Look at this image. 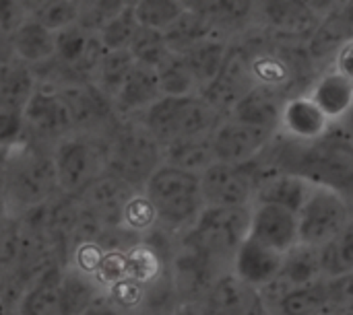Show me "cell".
I'll list each match as a JSON object with an SVG mask.
<instances>
[{
	"instance_id": "cell-1",
	"label": "cell",
	"mask_w": 353,
	"mask_h": 315,
	"mask_svg": "<svg viewBox=\"0 0 353 315\" xmlns=\"http://www.w3.org/2000/svg\"><path fill=\"white\" fill-rule=\"evenodd\" d=\"M0 165L10 219L58 196L50 146L23 138L0 151Z\"/></svg>"
},
{
	"instance_id": "cell-2",
	"label": "cell",
	"mask_w": 353,
	"mask_h": 315,
	"mask_svg": "<svg viewBox=\"0 0 353 315\" xmlns=\"http://www.w3.org/2000/svg\"><path fill=\"white\" fill-rule=\"evenodd\" d=\"M141 192L151 204L157 225L178 237L186 233L205 210L196 173L159 165Z\"/></svg>"
},
{
	"instance_id": "cell-3",
	"label": "cell",
	"mask_w": 353,
	"mask_h": 315,
	"mask_svg": "<svg viewBox=\"0 0 353 315\" xmlns=\"http://www.w3.org/2000/svg\"><path fill=\"white\" fill-rule=\"evenodd\" d=\"M132 120H137L159 146H165L180 138L211 134L223 116L194 93L186 97H159Z\"/></svg>"
},
{
	"instance_id": "cell-4",
	"label": "cell",
	"mask_w": 353,
	"mask_h": 315,
	"mask_svg": "<svg viewBox=\"0 0 353 315\" xmlns=\"http://www.w3.org/2000/svg\"><path fill=\"white\" fill-rule=\"evenodd\" d=\"M248 208H205L194 225L178 237V246L228 272L238 246L248 235Z\"/></svg>"
},
{
	"instance_id": "cell-5",
	"label": "cell",
	"mask_w": 353,
	"mask_h": 315,
	"mask_svg": "<svg viewBox=\"0 0 353 315\" xmlns=\"http://www.w3.org/2000/svg\"><path fill=\"white\" fill-rule=\"evenodd\" d=\"M161 165V146L137 120H122L108 136L105 173L141 192L153 171Z\"/></svg>"
},
{
	"instance_id": "cell-6",
	"label": "cell",
	"mask_w": 353,
	"mask_h": 315,
	"mask_svg": "<svg viewBox=\"0 0 353 315\" xmlns=\"http://www.w3.org/2000/svg\"><path fill=\"white\" fill-rule=\"evenodd\" d=\"M108 136L70 134L52 146V165L60 196L79 198L101 173H105Z\"/></svg>"
},
{
	"instance_id": "cell-7",
	"label": "cell",
	"mask_w": 353,
	"mask_h": 315,
	"mask_svg": "<svg viewBox=\"0 0 353 315\" xmlns=\"http://www.w3.org/2000/svg\"><path fill=\"white\" fill-rule=\"evenodd\" d=\"M296 175L312 186L331 188L350 196L353 180L352 136L345 124H333L331 130L312 144H302Z\"/></svg>"
},
{
	"instance_id": "cell-8",
	"label": "cell",
	"mask_w": 353,
	"mask_h": 315,
	"mask_svg": "<svg viewBox=\"0 0 353 315\" xmlns=\"http://www.w3.org/2000/svg\"><path fill=\"white\" fill-rule=\"evenodd\" d=\"M298 243L319 250L352 225L350 196L331 188L314 186L296 215Z\"/></svg>"
},
{
	"instance_id": "cell-9",
	"label": "cell",
	"mask_w": 353,
	"mask_h": 315,
	"mask_svg": "<svg viewBox=\"0 0 353 315\" xmlns=\"http://www.w3.org/2000/svg\"><path fill=\"white\" fill-rule=\"evenodd\" d=\"M263 173L254 159L244 165L213 163L201 175V196L205 208H248Z\"/></svg>"
},
{
	"instance_id": "cell-10",
	"label": "cell",
	"mask_w": 353,
	"mask_h": 315,
	"mask_svg": "<svg viewBox=\"0 0 353 315\" xmlns=\"http://www.w3.org/2000/svg\"><path fill=\"white\" fill-rule=\"evenodd\" d=\"M70 134H74V126L62 97L56 89L37 85L23 107V138L52 149Z\"/></svg>"
},
{
	"instance_id": "cell-11",
	"label": "cell",
	"mask_w": 353,
	"mask_h": 315,
	"mask_svg": "<svg viewBox=\"0 0 353 315\" xmlns=\"http://www.w3.org/2000/svg\"><path fill=\"white\" fill-rule=\"evenodd\" d=\"M254 87V78L250 72V60H248V47L230 43L223 66L219 74L199 91V95L219 113L228 116L234 103Z\"/></svg>"
},
{
	"instance_id": "cell-12",
	"label": "cell",
	"mask_w": 353,
	"mask_h": 315,
	"mask_svg": "<svg viewBox=\"0 0 353 315\" xmlns=\"http://www.w3.org/2000/svg\"><path fill=\"white\" fill-rule=\"evenodd\" d=\"M335 8L333 2H265L256 4V19L263 21L265 29H271L283 39H304L316 29V25Z\"/></svg>"
},
{
	"instance_id": "cell-13",
	"label": "cell",
	"mask_w": 353,
	"mask_h": 315,
	"mask_svg": "<svg viewBox=\"0 0 353 315\" xmlns=\"http://www.w3.org/2000/svg\"><path fill=\"white\" fill-rule=\"evenodd\" d=\"M275 132L252 128L230 118H223L211 132V149L215 163L244 165L259 157Z\"/></svg>"
},
{
	"instance_id": "cell-14",
	"label": "cell",
	"mask_w": 353,
	"mask_h": 315,
	"mask_svg": "<svg viewBox=\"0 0 353 315\" xmlns=\"http://www.w3.org/2000/svg\"><path fill=\"white\" fill-rule=\"evenodd\" d=\"M196 307L205 315H269L261 293L242 285L230 272L215 279Z\"/></svg>"
},
{
	"instance_id": "cell-15",
	"label": "cell",
	"mask_w": 353,
	"mask_h": 315,
	"mask_svg": "<svg viewBox=\"0 0 353 315\" xmlns=\"http://www.w3.org/2000/svg\"><path fill=\"white\" fill-rule=\"evenodd\" d=\"M246 237L285 256L298 246L296 215L271 204H252Z\"/></svg>"
},
{
	"instance_id": "cell-16",
	"label": "cell",
	"mask_w": 353,
	"mask_h": 315,
	"mask_svg": "<svg viewBox=\"0 0 353 315\" xmlns=\"http://www.w3.org/2000/svg\"><path fill=\"white\" fill-rule=\"evenodd\" d=\"M331 126L333 124L323 116V111L310 101L306 93H292L281 107L277 134L300 144H312L321 140L331 130Z\"/></svg>"
},
{
	"instance_id": "cell-17",
	"label": "cell",
	"mask_w": 353,
	"mask_h": 315,
	"mask_svg": "<svg viewBox=\"0 0 353 315\" xmlns=\"http://www.w3.org/2000/svg\"><path fill=\"white\" fill-rule=\"evenodd\" d=\"M281 264H283L281 254H277V252L252 241L250 237H246L238 246V250L230 262L228 272L234 279H238L242 285L261 291L277 279Z\"/></svg>"
},
{
	"instance_id": "cell-18",
	"label": "cell",
	"mask_w": 353,
	"mask_h": 315,
	"mask_svg": "<svg viewBox=\"0 0 353 315\" xmlns=\"http://www.w3.org/2000/svg\"><path fill=\"white\" fill-rule=\"evenodd\" d=\"M290 95L271 87H263V85H254L250 91H246L230 109V113L225 118L252 126V128H261V130H269V132H277V124H279V116H281V107L285 103Z\"/></svg>"
},
{
	"instance_id": "cell-19",
	"label": "cell",
	"mask_w": 353,
	"mask_h": 315,
	"mask_svg": "<svg viewBox=\"0 0 353 315\" xmlns=\"http://www.w3.org/2000/svg\"><path fill=\"white\" fill-rule=\"evenodd\" d=\"M304 93L331 124L347 122L353 97L352 74H345L331 66L321 76H316V80H312Z\"/></svg>"
},
{
	"instance_id": "cell-20",
	"label": "cell",
	"mask_w": 353,
	"mask_h": 315,
	"mask_svg": "<svg viewBox=\"0 0 353 315\" xmlns=\"http://www.w3.org/2000/svg\"><path fill=\"white\" fill-rule=\"evenodd\" d=\"M132 192L134 190H130L116 177L101 173L77 200L101 227H118L122 208Z\"/></svg>"
},
{
	"instance_id": "cell-21",
	"label": "cell",
	"mask_w": 353,
	"mask_h": 315,
	"mask_svg": "<svg viewBox=\"0 0 353 315\" xmlns=\"http://www.w3.org/2000/svg\"><path fill=\"white\" fill-rule=\"evenodd\" d=\"M159 97H161V91H159L155 70L134 64L130 72L126 74L120 91L116 93L112 107L118 118L132 120L141 116L149 105H153Z\"/></svg>"
},
{
	"instance_id": "cell-22",
	"label": "cell",
	"mask_w": 353,
	"mask_h": 315,
	"mask_svg": "<svg viewBox=\"0 0 353 315\" xmlns=\"http://www.w3.org/2000/svg\"><path fill=\"white\" fill-rule=\"evenodd\" d=\"M64 262H52L29 285L17 299L19 315H60V281Z\"/></svg>"
},
{
	"instance_id": "cell-23",
	"label": "cell",
	"mask_w": 353,
	"mask_h": 315,
	"mask_svg": "<svg viewBox=\"0 0 353 315\" xmlns=\"http://www.w3.org/2000/svg\"><path fill=\"white\" fill-rule=\"evenodd\" d=\"M312 188L314 186L300 175L273 173V175H267L261 180V184L256 186L252 204H271V206H279L292 215H298V210L304 206Z\"/></svg>"
},
{
	"instance_id": "cell-24",
	"label": "cell",
	"mask_w": 353,
	"mask_h": 315,
	"mask_svg": "<svg viewBox=\"0 0 353 315\" xmlns=\"http://www.w3.org/2000/svg\"><path fill=\"white\" fill-rule=\"evenodd\" d=\"M8 47L12 58L29 68L41 66L54 58V33L25 17L8 35Z\"/></svg>"
},
{
	"instance_id": "cell-25",
	"label": "cell",
	"mask_w": 353,
	"mask_h": 315,
	"mask_svg": "<svg viewBox=\"0 0 353 315\" xmlns=\"http://www.w3.org/2000/svg\"><path fill=\"white\" fill-rule=\"evenodd\" d=\"M339 6L341 4H335V8L323 17V21L310 33L304 45L310 60H325L329 56L335 58V54L347 41H352V19L347 12H339Z\"/></svg>"
},
{
	"instance_id": "cell-26",
	"label": "cell",
	"mask_w": 353,
	"mask_h": 315,
	"mask_svg": "<svg viewBox=\"0 0 353 315\" xmlns=\"http://www.w3.org/2000/svg\"><path fill=\"white\" fill-rule=\"evenodd\" d=\"M230 47V39L219 35V33H211L209 37H205L203 41H199L194 47H190L182 60L186 64V68L190 70L196 89L201 91L203 87H207L221 70L225 54Z\"/></svg>"
},
{
	"instance_id": "cell-27",
	"label": "cell",
	"mask_w": 353,
	"mask_h": 315,
	"mask_svg": "<svg viewBox=\"0 0 353 315\" xmlns=\"http://www.w3.org/2000/svg\"><path fill=\"white\" fill-rule=\"evenodd\" d=\"M215 163L211 149V134L190 136L174 140L161 146V165L201 175L209 165Z\"/></svg>"
},
{
	"instance_id": "cell-28",
	"label": "cell",
	"mask_w": 353,
	"mask_h": 315,
	"mask_svg": "<svg viewBox=\"0 0 353 315\" xmlns=\"http://www.w3.org/2000/svg\"><path fill=\"white\" fill-rule=\"evenodd\" d=\"M327 312H333L329 305L327 281L319 279L314 283L283 291L269 315H325Z\"/></svg>"
},
{
	"instance_id": "cell-29",
	"label": "cell",
	"mask_w": 353,
	"mask_h": 315,
	"mask_svg": "<svg viewBox=\"0 0 353 315\" xmlns=\"http://www.w3.org/2000/svg\"><path fill=\"white\" fill-rule=\"evenodd\" d=\"M134 66V60L130 58L128 50H116V52H103L99 58L89 83L108 99L114 101L116 93L120 91L126 74Z\"/></svg>"
},
{
	"instance_id": "cell-30",
	"label": "cell",
	"mask_w": 353,
	"mask_h": 315,
	"mask_svg": "<svg viewBox=\"0 0 353 315\" xmlns=\"http://www.w3.org/2000/svg\"><path fill=\"white\" fill-rule=\"evenodd\" d=\"M37 87L35 72L27 64L8 58L0 62V99L23 109Z\"/></svg>"
},
{
	"instance_id": "cell-31",
	"label": "cell",
	"mask_w": 353,
	"mask_h": 315,
	"mask_svg": "<svg viewBox=\"0 0 353 315\" xmlns=\"http://www.w3.org/2000/svg\"><path fill=\"white\" fill-rule=\"evenodd\" d=\"M321 279H341L353 272V225L316 250Z\"/></svg>"
},
{
	"instance_id": "cell-32",
	"label": "cell",
	"mask_w": 353,
	"mask_h": 315,
	"mask_svg": "<svg viewBox=\"0 0 353 315\" xmlns=\"http://www.w3.org/2000/svg\"><path fill=\"white\" fill-rule=\"evenodd\" d=\"M215 33L205 19H201L196 12H192L186 4V10L163 31V39L168 43V50L176 56H184L190 47H194L199 41Z\"/></svg>"
},
{
	"instance_id": "cell-33",
	"label": "cell",
	"mask_w": 353,
	"mask_h": 315,
	"mask_svg": "<svg viewBox=\"0 0 353 315\" xmlns=\"http://www.w3.org/2000/svg\"><path fill=\"white\" fill-rule=\"evenodd\" d=\"M25 14L46 27L52 33H58L77 23L79 17V2L72 0H41V2H27Z\"/></svg>"
},
{
	"instance_id": "cell-34",
	"label": "cell",
	"mask_w": 353,
	"mask_h": 315,
	"mask_svg": "<svg viewBox=\"0 0 353 315\" xmlns=\"http://www.w3.org/2000/svg\"><path fill=\"white\" fill-rule=\"evenodd\" d=\"M186 10V2L180 0H139L132 2V12L139 27L165 31L182 12Z\"/></svg>"
},
{
	"instance_id": "cell-35",
	"label": "cell",
	"mask_w": 353,
	"mask_h": 315,
	"mask_svg": "<svg viewBox=\"0 0 353 315\" xmlns=\"http://www.w3.org/2000/svg\"><path fill=\"white\" fill-rule=\"evenodd\" d=\"M161 97H186L199 93L190 70L186 68L182 56L170 54V58L155 68Z\"/></svg>"
},
{
	"instance_id": "cell-36",
	"label": "cell",
	"mask_w": 353,
	"mask_h": 315,
	"mask_svg": "<svg viewBox=\"0 0 353 315\" xmlns=\"http://www.w3.org/2000/svg\"><path fill=\"white\" fill-rule=\"evenodd\" d=\"M126 50H128L130 58L134 60V64L147 66L151 70H155L159 64H163L172 54L168 50L163 33L153 31V29H145V27H139V31L134 33V37Z\"/></svg>"
},
{
	"instance_id": "cell-37",
	"label": "cell",
	"mask_w": 353,
	"mask_h": 315,
	"mask_svg": "<svg viewBox=\"0 0 353 315\" xmlns=\"http://www.w3.org/2000/svg\"><path fill=\"white\" fill-rule=\"evenodd\" d=\"M137 31H139V23L132 12V2H126V6L114 19H110L95 37L105 52H116V50H126Z\"/></svg>"
},
{
	"instance_id": "cell-38",
	"label": "cell",
	"mask_w": 353,
	"mask_h": 315,
	"mask_svg": "<svg viewBox=\"0 0 353 315\" xmlns=\"http://www.w3.org/2000/svg\"><path fill=\"white\" fill-rule=\"evenodd\" d=\"M157 225L155 221V213L151 208V204L147 202V198L143 196V192H132V196L126 200L122 215H120V225L122 229L134 233V235H145L147 231H151Z\"/></svg>"
},
{
	"instance_id": "cell-39",
	"label": "cell",
	"mask_w": 353,
	"mask_h": 315,
	"mask_svg": "<svg viewBox=\"0 0 353 315\" xmlns=\"http://www.w3.org/2000/svg\"><path fill=\"white\" fill-rule=\"evenodd\" d=\"M126 6V2H112V0H89V2H79V17L77 23L83 31L97 35L99 29L114 19L122 8Z\"/></svg>"
},
{
	"instance_id": "cell-40",
	"label": "cell",
	"mask_w": 353,
	"mask_h": 315,
	"mask_svg": "<svg viewBox=\"0 0 353 315\" xmlns=\"http://www.w3.org/2000/svg\"><path fill=\"white\" fill-rule=\"evenodd\" d=\"M23 140V109L0 99V151Z\"/></svg>"
},
{
	"instance_id": "cell-41",
	"label": "cell",
	"mask_w": 353,
	"mask_h": 315,
	"mask_svg": "<svg viewBox=\"0 0 353 315\" xmlns=\"http://www.w3.org/2000/svg\"><path fill=\"white\" fill-rule=\"evenodd\" d=\"M83 315H128L126 312H122L118 305H114L105 295H101V297H97L89 307H87V312Z\"/></svg>"
},
{
	"instance_id": "cell-42",
	"label": "cell",
	"mask_w": 353,
	"mask_h": 315,
	"mask_svg": "<svg viewBox=\"0 0 353 315\" xmlns=\"http://www.w3.org/2000/svg\"><path fill=\"white\" fill-rule=\"evenodd\" d=\"M17 299L14 295H0V315H19L17 314Z\"/></svg>"
},
{
	"instance_id": "cell-43",
	"label": "cell",
	"mask_w": 353,
	"mask_h": 315,
	"mask_svg": "<svg viewBox=\"0 0 353 315\" xmlns=\"http://www.w3.org/2000/svg\"><path fill=\"white\" fill-rule=\"evenodd\" d=\"M8 204H6V192H4V180H2V165H0V227L8 221Z\"/></svg>"
},
{
	"instance_id": "cell-44",
	"label": "cell",
	"mask_w": 353,
	"mask_h": 315,
	"mask_svg": "<svg viewBox=\"0 0 353 315\" xmlns=\"http://www.w3.org/2000/svg\"><path fill=\"white\" fill-rule=\"evenodd\" d=\"M170 315H205L201 312V307H196V305H188V303H182V305H178L174 312Z\"/></svg>"
},
{
	"instance_id": "cell-45",
	"label": "cell",
	"mask_w": 353,
	"mask_h": 315,
	"mask_svg": "<svg viewBox=\"0 0 353 315\" xmlns=\"http://www.w3.org/2000/svg\"><path fill=\"white\" fill-rule=\"evenodd\" d=\"M325 315H352V307L350 309H333V312H327Z\"/></svg>"
},
{
	"instance_id": "cell-46",
	"label": "cell",
	"mask_w": 353,
	"mask_h": 315,
	"mask_svg": "<svg viewBox=\"0 0 353 315\" xmlns=\"http://www.w3.org/2000/svg\"><path fill=\"white\" fill-rule=\"evenodd\" d=\"M134 315H155V314H149V312H137Z\"/></svg>"
}]
</instances>
